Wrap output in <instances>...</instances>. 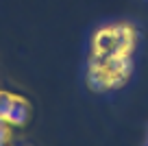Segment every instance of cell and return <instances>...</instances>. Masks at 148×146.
I'll return each instance as SVG.
<instances>
[{
    "mask_svg": "<svg viewBox=\"0 0 148 146\" xmlns=\"http://www.w3.org/2000/svg\"><path fill=\"white\" fill-rule=\"evenodd\" d=\"M133 74V59L113 61L111 57L87 61V83L94 92L120 90L129 83Z\"/></svg>",
    "mask_w": 148,
    "mask_h": 146,
    "instance_id": "cell-1",
    "label": "cell"
},
{
    "mask_svg": "<svg viewBox=\"0 0 148 146\" xmlns=\"http://www.w3.org/2000/svg\"><path fill=\"white\" fill-rule=\"evenodd\" d=\"M122 41V24H109V26H102L94 33L92 37V46H89V59H102V57H109L111 52L118 48V44Z\"/></svg>",
    "mask_w": 148,
    "mask_h": 146,
    "instance_id": "cell-2",
    "label": "cell"
}]
</instances>
